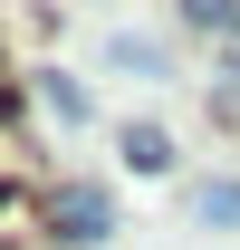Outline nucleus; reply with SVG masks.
I'll list each match as a JSON object with an SVG mask.
<instances>
[{
    "label": "nucleus",
    "instance_id": "obj_3",
    "mask_svg": "<svg viewBox=\"0 0 240 250\" xmlns=\"http://www.w3.org/2000/svg\"><path fill=\"white\" fill-rule=\"evenodd\" d=\"M202 212H211V221H240V183H211V192H202Z\"/></svg>",
    "mask_w": 240,
    "mask_h": 250
},
{
    "label": "nucleus",
    "instance_id": "obj_1",
    "mask_svg": "<svg viewBox=\"0 0 240 250\" xmlns=\"http://www.w3.org/2000/svg\"><path fill=\"white\" fill-rule=\"evenodd\" d=\"M106 192H87V183H67V192H48V231L58 241H106Z\"/></svg>",
    "mask_w": 240,
    "mask_h": 250
},
{
    "label": "nucleus",
    "instance_id": "obj_2",
    "mask_svg": "<svg viewBox=\"0 0 240 250\" xmlns=\"http://www.w3.org/2000/svg\"><path fill=\"white\" fill-rule=\"evenodd\" d=\"M125 154L144 164V173H163V164H173V145H163V135H154V125H135V135H125Z\"/></svg>",
    "mask_w": 240,
    "mask_h": 250
}]
</instances>
